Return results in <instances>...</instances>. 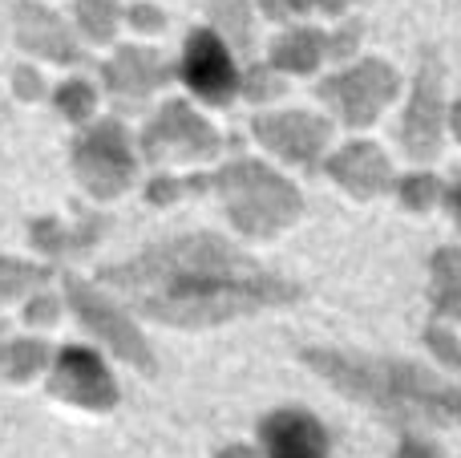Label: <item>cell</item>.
I'll return each instance as SVG.
<instances>
[{"label": "cell", "instance_id": "1", "mask_svg": "<svg viewBox=\"0 0 461 458\" xmlns=\"http://www.w3.org/2000/svg\"><path fill=\"white\" fill-rule=\"evenodd\" d=\"M102 284L118 289L138 313L178 329H207L300 300V284L255 264L247 252L211 232L154 243L142 256L105 268Z\"/></svg>", "mask_w": 461, "mask_h": 458}, {"label": "cell", "instance_id": "2", "mask_svg": "<svg viewBox=\"0 0 461 458\" xmlns=\"http://www.w3.org/2000/svg\"><path fill=\"white\" fill-rule=\"evenodd\" d=\"M303 365L336 386L344 398L373 406L393 422H438L461 426V386L413 362L348 353V349H303Z\"/></svg>", "mask_w": 461, "mask_h": 458}, {"label": "cell", "instance_id": "3", "mask_svg": "<svg viewBox=\"0 0 461 458\" xmlns=\"http://www.w3.org/2000/svg\"><path fill=\"white\" fill-rule=\"evenodd\" d=\"M207 191L223 195L230 224L243 235H255V240H271L303 215L300 191L259 159L227 162L223 170L207 175Z\"/></svg>", "mask_w": 461, "mask_h": 458}, {"label": "cell", "instance_id": "4", "mask_svg": "<svg viewBox=\"0 0 461 458\" xmlns=\"http://www.w3.org/2000/svg\"><path fill=\"white\" fill-rule=\"evenodd\" d=\"M73 170H77L81 187L97 199H113L130 187L134 179V154H130V138L122 122H97L73 142Z\"/></svg>", "mask_w": 461, "mask_h": 458}, {"label": "cell", "instance_id": "5", "mask_svg": "<svg viewBox=\"0 0 461 458\" xmlns=\"http://www.w3.org/2000/svg\"><path fill=\"white\" fill-rule=\"evenodd\" d=\"M401 78L389 61L373 57V61H360L352 69H340L332 78L320 81L316 94L340 114L348 126H368V122L381 118V110L397 97Z\"/></svg>", "mask_w": 461, "mask_h": 458}, {"label": "cell", "instance_id": "6", "mask_svg": "<svg viewBox=\"0 0 461 458\" xmlns=\"http://www.w3.org/2000/svg\"><path fill=\"white\" fill-rule=\"evenodd\" d=\"M441 89H446V81H441V57L433 49H425L421 65H417V78H413V97H409L405 114H401V126H397V142L417 162H429L441 151V126H446Z\"/></svg>", "mask_w": 461, "mask_h": 458}, {"label": "cell", "instance_id": "7", "mask_svg": "<svg viewBox=\"0 0 461 458\" xmlns=\"http://www.w3.org/2000/svg\"><path fill=\"white\" fill-rule=\"evenodd\" d=\"M65 289H69V305H73V313L81 316V325H89V333H97V337L113 349V357L130 362L134 370H142V373L158 370V362H154L146 337L134 329V325H130V316L122 313L110 297H102L94 284L77 280V276H69V280H65Z\"/></svg>", "mask_w": 461, "mask_h": 458}, {"label": "cell", "instance_id": "8", "mask_svg": "<svg viewBox=\"0 0 461 458\" xmlns=\"http://www.w3.org/2000/svg\"><path fill=\"white\" fill-rule=\"evenodd\" d=\"M219 151H223V138L186 102H167L142 134V154L150 162H167V159L211 162Z\"/></svg>", "mask_w": 461, "mask_h": 458}, {"label": "cell", "instance_id": "9", "mask_svg": "<svg viewBox=\"0 0 461 458\" xmlns=\"http://www.w3.org/2000/svg\"><path fill=\"white\" fill-rule=\"evenodd\" d=\"M251 134L259 138L271 154H279L284 162L316 167L328 138H332V126L308 110H279V114H259V118L251 122Z\"/></svg>", "mask_w": 461, "mask_h": 458}, {"label": "cell", "instance_id": "10", "mask_svg": "<svg viewBox=\"0 0 461 458\" xmlns=\"http://www.w3.org/2000/svg\"><path fill=\"white\" fill-rule=\"evenodd\" d=\"M49 389L73 406H86V410H113L118 406V386H113L105 362L77 345L61 349V357L53 365V378H49Z\"/></svg>", "mask_w": 461, "mask_h": 458}, {"label": "cell", "instance_id": "11", "mask_svg": "<svg viewBox=\"0 0 461 458\" xmlns=\"http://www.w3.org/2000/svg\"><path fill=\"white\" fill-rule=\"evenodd\" d=\"M183 81L199 97H207V102H215V105H223L239 94V69H235V61H230L227 45L211 29H194L191 41H186Z\"/></svg>", "mask_w": 461, "mask_h": 458}, {"label": "cell", "instance_id": "12", "mask_svg": "<svg viewBox=\"0 0 461 458\" xmlns=\"http://www.w3.org/2000/svg\"><path fill=\"white\" fill-rule=\"evenodd\" d=\"M267 458H328V430L308 410H271L259 422Z\"/></svg>", "mask_w": 461, "mask_h": 458}, {"label": "cell", "instance_id": "13", "mask_svg": "<svg viewBox=\"0 0 461 458\" xmlns=\"http://www.w3.org/2000/svg\"><path fill=\"white\" fill-rule=\"evenodd\" d=\"M328 175L352 191L357 199H373V195H384L397 179H393V162L384 159L381 146L373 142H348L328 159Z\"/></svg>", "mask_w": 461, "mask_h": 458}, {"label": "cell", "instance_id": "14", "mask_svg": "<svg viewBox=\"0 0 461 458\" xmlns=\"http://www.w3.org/2000/svg\"><path fill=\"white\" fill-rule=\"evenodd\" d=\"M16 41L32 53L49 57V61H81V49L73 41V32L61 24V16H53L49 8L32 5V0H21L16 5Z\"/></svg>", "mask_w": 461, "mask_h": 458}, {"label": "cell", "instance_id": "15", "mask_svg": "<svg viewBox=\"0 0 461 458\" xmlns=\"http://www.w3.org/2000/svg\"><path fill=\"white\" fill-rule=\"evenodd\" d=\"M105 86L113 89L118 97H146L167 81V61H162L154 49H138V45H126L105 61Z\"/></svg>", "mask_w": 461, "mask_h": 458}, {"label": "cell", "instance_id": "16", "mask_svg": "<svg viewBox=\"0 0 461 458\" xmlns=\"http://www.w3.org/2000/svg\"><path fill=\"white\" fill-rule=\"evenodd\" d=\"M429 305L446 321H461V248H438L429 256Z\"/></svg>", "mask_w": 461, "mask_h": 458}, {"label": "cell", "instance_id": "17", "mask_svg": "<svg viewBox=\"0 0 461 458\" xmlns=\"http://www.w3.org/2000/svg\"><path fill=\"white\" fill-rule=\"evenodd\" d=\"M328 57V37L320 29H292L271 45V69L312 73Z\"/></svg>", "mask_w": 461, "mask_h": 458}, {"label": "cell", "instance_id": "18", "mask_svg": "<svg viewBox=\"0 0 461 458\" xmlns=\"http://www.w3.org/2000/svg\"><path fill=\"white\" fill-rule=\"evenodd\" d=\"M102 232H105V219L86 215L77 227H65V224H57V219H37L29 235L41 252H49V256H65V252H81V248H89V243H97Z\"/></svg>", "mask_w": 461, "mask_h": 458}, {"label": "cell", "instance_id": "19", "mask_svg": "<svg viewBox=\"0 0 461 458\" xmlns=\"http://www.w3.org/2000/svg\"><path fill=\"white\" fill-rule=\"evenodd\" d=\"M49 365V345L45 341H5L0 345V373L13 381L32 378L37 370Z\"/></svg>", "mask_w": 461, "mask_h": 458}, {"label": "cell", "instance_id": "20", "mask_svg": "<svg viewBox=\"0 0 461 458\" xmlns=\"http://www.w3.org/2000/svg\"><path fill=\"white\" fill-rule=\"evenodd\" d=\"M207 13L223 37H230L239 49H251L255 32H251V13H247L243 0H207Z\"/></svg>", "mask_w": 461, "mask_h": 458}, {"label": "cell", "instance_id": "21", "mask_svg": "<svg viewBox=\"0 0 461 458\" xmlns=\"http://www.w3.org/2000/svg\"><path fill=\"white\" fill-rule=\"evenodd\" d=\"M45 280H49V268L0 256V305H5V300H13V297H21V292L41 289Z\"/></svg>", "mask_w": 461, "mask_h": 458}, {"label": "cell", "instance_id": "22", "mask_svg": "<svg viewBox=\"0 0 461 458\" xmlns=\"http://www.w3.org/2000/svg\"><path fill=\"white\" fill-rule=\"evenodd\" d=\"M77 21L94 41H110L118 29V0H77Z\"/></svg>", "mask_w": 461, "mask_h": 458}, {"label": "cell", "instance_id": "23", "mask_svg": "<svg viewBox=\"0 0 461 458\" xmlns=\"http://www.w3.org/2000/svg\"><path fill=\"white\" fill-rule=\"evenodd\" d=\"M397 191H401V203H405L409 211H429L433 203L441 199V183L433 175H425V170L421 175H405L397 183Z\"/></svg>", "mask_w": 461, "mask_h": 458}, {"label": "cell", "instance_id": "24", "mask_svg": "<svg viewBox=\"0 0 461 458\" xmlns=\"http://www.w3.org/2000/svg\"><path fill=\"white\" fill-rule=\"evenodd\" d=\"M57 110L69 122L89 118V114H94V89H89L86 81H65V86L57 89Z\"/></svg>", "mask_w": 461, "mask_h": 458}, {"label": "cell", "instance_id": "25", "mask_svg": "<svg viewBox=\"0 0 461 458\" xmlns=\"http://www.w3.org/2000/svg\"><path fill=\"white\" fill-rule=\"evenodd\" d=\"M263 13L284 21V16H295V13H308V8H320V13H340L348 0H259Z\"/></svg>", "mask_w": 461, "mask_h": 458}, {"label": "cell", "instance_id": "26", "mask_svg": "<svg viewBox=\"0 0 461 458\" xmlns=\"http://www.w3.org/2000/svg\"><path fill=\"white\" fill-rule=\"evenodd\" d=\"M425 345H429L433 353L441 357V365H449V370H461V341L446 329V325H429V329H425Z\"/></svg>", "mask_w": 461, "mask_h": 458}, {"label": "cell", "instance_id": "27", "mask_svg": "<svg viewBox=\"0 0 461 458\" xmlns=\"http://www.w3.org/2000/svg\"><path fill=\"white\" fill-rule=\"evenodd\" d=\"M239 89H243L247 97H255V102H259V97H276L279 89H284V81L276 78V69L251 65V69H247V78H239Z\"/></svg>", "mask_w": 461, "mask_h": 458}, {"label": "cell", "instance_id": "28", "mask_svg": "<svg viewBox=\"0 0 461 458\" xmlns=\"http://www.w3.org/2000/svg\"><path fill=\"white\" fill-rule=\"evenodd\" d=\"M357 41H360V24H348V29H340L336 37H328V57H348L352 49H357Z\"/></svg>", "mask_w": 461, "mask_h": 458}, {"label": "cell", "instance_id": "29", "mask_svg": "<svg viewBox=\"0 0 461 458\" xmlns=\"http://www.w3.org/2000/svg\"><path fill=\"white\" fill-rule=\"evenodd\" d=\"M130 24L142 29V32H158L162 24H167V16H162L158 8H150V5H138V8H130Z\"/></svg>", "mask_w": 461, "mask_h": 458}, {"label": "cell", "instance_id": "30", "mask_svg": "<svg viewBox=\"0 0 461 458\" xmlns=\"http://www.w3.org/2000/svg\"><path fill=\"white\" fill-rule=\"evenodd\" d=\"M13 86H16V97H37L41 94V78L32 69H16Z\"/></svg>", "mask_w": 461, "mask_h": 458}, {"label": "cell", "instance_id": "31", "mask_svg": "<svg viewBox=\"0 0 461 458\" xmlns=\"http://www.w3.org/2000/svg\"><path fill=\"white\" fill-rule=\"evenodd\" d=\"M53 316H57V300H53V297H37V300L29 305V321H32V325L53 321Z\"/></svg>", "mask_w": 461, "mask_h": 458}, {"label": "cell", "instance_id": "32", "mask_svg": "<svg viewBox=\"0 0 461 458\" xmlns=\"http://www.w3.org/2000/svg\"><path fill=\"white\" fill-rule=\"evenodd\" d=\"M397 458H438V451H429V446L417 443V438H405V443H401V451H397Z\"/></svg>", "mask_w": 461, "mask_h": 458}, {"label": "cell", "instance_id": "33", "mask_svg": "<svg viewBox=\"0 0 461 458\" xmlns=\"http://www.w3.org/2000/svg\"><path fill=\"white\" fill-rule=\"evenodd\" d=\"M446 203H449V215H454V219H457V227H461V179H457L454 187H449Z\"/></svg>", "mask_w": 461, "mask_h": 458}, {"label": "cell", "instance_id": "34", "mask_svg": "<svg viewBox=\"0 0 461 458\" xmlns=\"http://www.w3.org/2000/svg\"><path fill=\"white\" fill-rule=\"evenodd\" d=\"M219 458H255V451H247V446H223Z\"/></svg>", "mask_w": 461, "mask_h": 458}, {"label": "cell", "instance_id": "35", "mask_svg": "<svg viewBox=\"0 0 461 458\" xmlns=\"http://www.w3.org/2000/svg\"><path fill=\"white\" fill-rule=\"evenodd\" d=\"M449 126H454V134H457V142H461V102L454 105V114H449Z\"/></svg>", "mask_w": 461, "mask_h": 458}, {"label": "cell", "instance_id": "36", "mask_svg": "<svg viewBox=\"0 0 461 458\" xmlns=\"http://www.w3.org/2000/svg\"><path fill=\"white\" fill-rule=\"evenodd\" d=\"M0 118H5V110H0Z\"/></svg>", "mask_w": 461, "mask_h": 458}]
</instances>
